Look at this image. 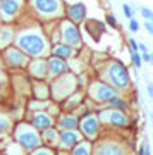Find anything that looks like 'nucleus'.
Masks as SVG:
<instances>
[{
    "label": "nucleus",
    "mask_w": 153,
    "mask_h": 155,
    "mask_svg": "<svg viewBox=\"0 0 153 155\" xmlns=\"http://www.w3.org/2000/svg\"><path fill=\"white\" fill-rule=\"evenodd\" d=\"M17 31H16V41L14 45L26 54L29 59L36 57H48L50 55V43L48 35L45 31L43 24L38 22L36 19L29 22H16Z\"/></svg>",
    "instance_id": "nucleus-1"
},
{
    "label": "nucleus",
    "mask_w": 153,
    "mask_h": 155,
    "mask_svg": "<svg viewBox=\"0 0 153 155\" xmlns=\"http://www.w3.org/2000/svg\"><path fill=\"white\" fill-rule=\"evenodd\" d=\"M98 71H100V79L112 84L119 93H127L132 88V79L131 74H129V69L119 59L105 61L103 66H100Z\"/></svg>",
    "instance_id": "nucleus-2"
},
{
    "label": "nucleus",
    "mask_w": 153,
    "mask_h": 155,
    "mask_svg": "<svg viewBox=\"0 0 153 155\" xmlns=\"http://www.w3.org/2000/svg\"><path fill=\"white\" fill-rule=\"evenodd\" d=\"M28 11L33 19L41 24L60 21L66 17V4L64 0H26Z\"/></svg>",
    "instance_id": "nucleus-3"
},
{
    "label": "nucleus",
    "mask_w": 153,
    "mask_h": 155,
    "mask_svg": "<svg viewBox=\"0 0 153 155\" xmlns=\"http://www.w3.org/2000/svg\"><path fill=\"white\" fill-rule=\"evenodd\" d=\"M11 134H12V140L21 148L26 150L28 153L43 145V141H41V133L34 126H31L28 121H22V119L14 124V129H12Z\"/></svg>",
    "instance_id": "nucleus-4"
},
{
    "label": "nucleus",
    "mask_w": 153,
    "mask_h": 155,
    "mask_svg": "<svg viewBox=\"0 0 153 155\" xmlns=\"http://www.w3.org/2000/svg\"><path fill=\"white\" fill-rule=\"evenodd\" d=\"M77 90L76 83V74L74 72H67L64 76H59L55 79H50V100L62 104L64 100L69 97L71 93H74Z\"/></svg>",
    "instance_id": "nucleus-5"
},
{
    "label": "nucleus",
    "mask_w": 153,
    "mask_h": 155,
    "mask_svg": "<svg viewBox=\"0 0 153 155\" xmlns=\"http://www.w3.org/2000/svg\"><path fill=\"white\" fill-rule=\"evenodd\" d=\"M84 93L90 98V102H93L95 105H107L114 97L119 95V91L103 79H91L88 83Z\"/></svg>",
    "instance_id": "nucleus-6"
},
{
    "label": "nucleus",
    "mask_w": 153,
    "mask_h": 155,
    "mask_svg": "<svg viewBox=\"0 0 153 155\" xmlns=\"http://www.w3.org/2000/svg\"><path fill=\"white\" fill-rule=\"evenodd\" d=\"M0 57H2V61H4V66H5L7 71H26L28 64H29V57L22 52L19 47L16 45H12L9 48L2 50L0 52Z\"/></svg>",
    "instance_id": "nucleus-7"
},
{
    "label": "nucleus",
    "mask_w": 153,
    "mask_h": 155,
    "mask_svg": "<svg viewBox=\"0 0 153 155\" xmlns=\"http://www.w3.org/2000/svg\"><path fill=\"white\" fill-rule=\"evenodd\" d=\"M59 35H60V41L62 43L71 45L72 48H76L77 52L83 48V33L81 28L71 22L69 19H60L59 21Z\"/></svg>",
    "instance_id": "nucleus-8"
},
{
    "label": "nucleus",
    "mask_w": 153,
    "mask_h": 155,
    "mask_svg": "<svg viewBox=\"0 0 153 155\" xmlns=\"http://www.w3.org/2000/svg\"><path fill=\"white\" fill-rule=\"evenodd\" d=\"M79 133L83 134V138L88 141H96L102 133V121L98 117V112H86L84 116L79 119Z\"/></svg>",
    "instance_id": "nucleus-9"
},
{
    "label": "nucleus",
    "mask_w": 153,
    "mask_h": 155,
    "mask_svg": "<svg viewBox=\"0 0 153 155\" xmlns=\"http://www.w3.org/2000/svg\"><path fill=\"white\" fill-rule=\"evenodd\" d=\"M98 117L102 121V126L107 127H115V129H127L131 121H129V114L122 110H117V109H102L98 110Z\"/></svg>",
    "instance_id": "nucleus-10"
},
{
    "label": "nucleus",
    "mask_w": 153,
    "mask_h": 155,
    "mask_svg": "<svg viewBox=\"0 0 153 155\" xmlns=\"http://www.w3.org/2000/svg\"><path fill=\"white\" fill-rule=\"evenodd\" d=\"M93 155H127V145L120 140L105 136L93 141Z\"/></svg>",
    "instance_id": "nucleus-11"
},
{
    "label": "nucleus",
    "mask_w": 153,
    "mask_h": 155,
    "mask_svg": "<svg viewBox=\"0 0 153 155\" xmlns=\"http://www.w3.org/2000/svg\"><path fill=\"white\" fill-rule=\"evenodd\" d=\"M26 11V0H0V12L2 22H14L16 24Z\"/></svg>",
    "instance_id": "nucleus-12"
},
{
    "label": "nucleus",
    "mask_w": 153,
    "mask_h": 155,
    "mask_svg": "<svg viewBox=\"0 0 153 155\" xmlns=\"http://www.w3.org/2000/svg\"><path fill=\"white\" fill-rule=\"evenodd\" d=\"M26 74L31 78V79H36V81L48 79V64H47V57L31 59L29 64H28V67H26Z\"/></svg>",
    "instance_id": "nucleus-13"
},
{
    "label": "nucleus",
    "mask_w": 153,
    "mask_h": 155,
    "mask_svg": "<svg viewBox=\"0 0 153 155\" xmlns=\"http://www.w3.org/2000/svg\"><path fill=\"white\" fill-rule=\"evenodd\" d=\"M31 126H34L38 129L40 133L48 129V127L55 126V117L50 114L48 110H34V112H29L28 114V119H26Z\"/></svg>",
    "instance_id": "nucleus-14"
},
{
    "label": "nucleus",
    "mask_w": 153,
    "mask_h": 155,
    "mask_svg": "<svg viewBox=\"0 0 153 155\" xmlns=\"http://www.w3.org/2000/svg\"><path fill=\"white\" fill-rule=\"evenodd\" d=\"M83 134L79 133V129H64L60 131L59 134V150H64V152H71L77 143L83 141Z\"/></svg>",
    "instance_id": "nucleus-15"
},
{
    "label": "nucleus",
    "mask_w": 153,
    "mask_h": 155,
    "mask_svg": "<svg viewBox=\"0 0 153 155\" xmlns=\"http://www.w3.org/2000/svg\"><path fill=\"white\" fill-rule=\"evenodd\" d=\"M66 19H69L71 22L81 26L83 22L88 19V7L84 2H74L66 5Z\"/></svg>",
    "instance_id": "nucleus-16"
},
{
    "label": "nucleus",
    "mask_w": 153,
    "mask_h": 155,
    "mask_svg": "<svg viewBox=\"0 0 153 155\" xmlns=\"http://www.w3.org/2000/svg\"><path fill=\"white\" fill-rule=\"evenodd\" d=\"M47 64H48V81L50 79H55V78H59V76H64V74H67V72L71 71L69 61L55 57V55L47 57Z\"/></svg>",
    "instance_id": "nucleus-17"
},
{
    "label": "nucleus",
    "mask_w": 153,
    "mask_h": 155,
    "mask_svg": "<svg viewBox=\"0 0 153 155\" xmlns=\"http://www.w3.org/2000/svg\"><path fill=\"white\" fill-rule=\"evenodd\" d=\"M12 81V88H14V93L21 95V97H29L31 95V78L28 76L26 72L17 71L16 76L11 78Z\"/></svg>",
    "instance_id": "nucleus-18"
},
{
    "label": "nucleus",
    "mask_w": 153,
    "mask_h": 155,
    "mask_svg": "<svg viewBox=\"0 0 153 155\" xmlns=\"http://www.w3.org/2000/svg\"><path fill=\"white\" fill-rule=\"evenodd\" d=\"M16 31H17V26L14 22H2L0 24V52L14 45Z\"/></svg>",
    "instance_id": "nucleus-19"
},
{
    "label": "nucleus",
    "mask_w": 153,
    "mask_h": 155,
    "mask_svg": "<svg viewBox=\"0 0 153 155\" xmlns=\"http://www.w3.org/2000/svg\"><path fill=\"white\" fill-rule=\"evenodd\" d=\"M79 119L76 112H60L59 117L55 119V126L59 127L60 131L64 129H79Z\"/></svg>",
    "instance_id": "nucleus-20"
},
{
    "label": "nucleus",
    "mask_w": 153,
    "mask_h": 155,
    "mask_svg": "<svg viewBox=\"0 0 153 155\" xmlns=\"http://www.w3.org/2000/svg\"><path fill=\"white\" fill-rule=\"evenodd\" d=\"M84 98H86L84 90H76L74 93H71L62 104H60V107H62L64 112H76L77 109L84 104Z\"/></svg>",
    "instance_id": "nucleus-21"
},
{
    "label": "nucleus",
    "mask_w": 153,
    "mask_h": 155,
    "mask_svg": "<svg viewBox=\"0 0 153 155\" xmlns=\"http://www.w3.org/2000/svg\"><path fill=\"white\" fill-rule=\"evenodd\" d=\"M81 26H84V31H86L95 41H100L102 36L107 33V28H105V22L98 21V19H86Z\"/></svg>",
    "instance_id": "nucleus-22"
},
{
    "label": "nucleus",
    "mask_w": 153,
    "mask_h": 155,
    "mask_svg": "<svg viewBox=\"0 0 153 155\" xmlns=\"http://www.w3.org/2000/svg\"><path fill=\"white\" fill-rule=\"evenodd\" d=\"M50 55L60 57V59H66V61H71L77 55V50L72 48L71 45L62 43V41H57V43H52L50 47Z\"/></svg>",
    "instance_id": "nucleus-23"
},
{
    "label": "nucleus",
    "mask_w": 153,
    "mask_h": 155,
    "mask_svg": "<svg viewBox=\"0 0 153 155\" xmlns=\"http://www.w3.org/2000/svg\"><path fill=\"white\" fill-rule=\"evenodd\" d=\"M31 97L38 100H50V81L43 79V81H31Z\"/></svg>",
    "instance_id": "nucleus-24"
},
{
    "label": "nucleus",
    "mask_w": 153,
    "mask_h": 155,
    "mask_svg": "<svg viewBox=\"0 0 153 155\" xmlns=\"http://www.w3.org/2000/svg\"><path fill=\"white\" fill-rule=\"evenodd\" d=\"M59 134H60V129L57 126H52V127H48V129L41 131V141H43V145H47V147L57 148V147H59Z\"/></svg>",
    "instance_id": "nucleus-25"
},
{
    "label": "nucleus",
    "mask_w": 153,
    "mask_h": 155,
    "mask_svg": "<svg viewBox=\"0 0 153 155\" xmlns=\"http://www.w3.org/2000/svg\"><path fill=\"white\" fill-rule=\"evenodd\" d=\"M14 117L9 112L0 109V136H9L14 129Z\"/></svg>",
    "instance_id": "nucleus-26"
},
{
    "label": "nucleus",
    "mask_w": 153,
    "mask_h": 155,
    "mask_svg": "<svg viewBox=\"0 0 153 155\" xmlns=\"http://www.w3.org/2000/svg\"><path fill=\"white\" fill-rule=\"evenodd\" d=\"M107 107H110V109H117V110H122V112H127V114H129V110H131V104H129V100H127L126 97H120V93L110 100L109 104H107Z\"/></svg>",
    "instance_id": "nucleus-27"
},
{
    "label": "nucleus",
    "mask_w": 153,
    "mask_h": 155,
    "mask_svg": "<svg viewBox=\"0 0 153 155\" xmlns=\"http://www.w3.org/2000/svg\"><path fill=\"white\" fill-rule=\"evenodd\" d=\"M71 155H93V143L88 140H83L81 143H77L71 150Z\"/></svg>",
    "instance_id": "nucleus-28"
},
{
    "label": "nucleus",
    "mask_w": 153,
    "mask_h": 155,
    "mask_svg": "<svg viewBox=\"0 0 153 155\" xmlns=\"http://www.w3.org/2000/svg\"><path fill=\"white\" fill-rule=\"evenodd\" d=\"M29 155H57V150L47 145H41L38 148H34L33 152H29Z\"/></svg>",
    "instance_id": "nucleus-29"
},
{
    "label": "nucleus",
    "mask_w": 153,
    "mask_h": 155,
    "mask_svg": "<svg viewBox=\"0 0 153 155\" xmlns=\"http://www.w3.org/2000/svg\"><path fill=\"white\" fill-rule=\"evenodd\" d=\"M5 74H7V72H5ZM5 74H2V76H0V104H2V100L5 98V93L9 91V88H11V86H9V79H7Z\"/></svg>",
    "instance_id": "nucleus-30"
},
{
    "label": "nucleus",
    "mask_w": 153,
    "mask_h": 155,
    "mask_svg": "<svg viewBox=\"0 0 153 155\" xmlns=\"http://www.w3.org/2000/svg\"><path fill=\"white\" fill-rule=\"evenodd\" d=\"M76 83H77V90H86L88 86V78L84 72H79V74H76Z\"/></svg>",
    "instance_id": "nucleus-31"
},
{
    "label": "nucleus",
    "mask_w": 153,
    "mask_h": 155,
    "mask_svg": "<svg viewBox=\"0 0 153 155\" xmlns=\"http://www.w3.org/2000/svg\"><path fill=\"white\" fill-rule=\"evenodd\" d=\"M131 62H132V66L136 67V69H141V66H143L141 54H139V52H131Z\"/></svg>",
    "instance_id": "nucleus-32"
},
{
    "label": "nucleus",
    "mask_w": 153,
    "mask_h": 155,
    "mask_svg": "<svg viewBox=\"0 0 153 155\" xmlns=\"http://www.w3.org/2000/svg\"><path fill=\"white\" fill-rule=\"evenodd\" d=\"M105 24L107 26H110V28H119V22H117V17H115V14H107L105 16Z\"/></svg>",
    "instance_id": "nucleus-33"
},
{
    "label": "nucleus",
    "mask_w": 153,
    "mask_h": 155,
    "mask_svg": "<svg viewBox=\"0 0 153 155\" xmlns=\"http://www.w3.org/2000/svg\"><path fill=\"white\" fill-rule=\"evenodd\" d=\"M139 28H141L139 21H138V19H134V17H131V19H129V24H127V29H129L131 33H138V31H139Z\"/></svg>",
    "instance_id": "nucleus-34"
},
{
    "label": "nucleus",
    "mask_w": 153,
    "mask_h": 155,
    "mask_svg": "<svg viewBox=\"0 0 153 155\" xmlns=\"http://www.w3.org/2000/svg\"><path fill=\"white\" fill-rule=\"evenodd\" d=\"M139 14H141L143 19H146V21H151L153 19V11L151 9H148V7H139Z\"/></svg>",
    "instance_id": "nucleus-35"
},
{
    "label": "nucleus",
    "mask_w": 153,
    "mask_h": 155,
    "mask_svg": "<svg viewBox=\"0 0 153 155\" xmlns=\"http://www.w3.org/2000/svg\"><path fill=\"white\" fill-rule=\"evenodd\" d=\"M122 12H124L126 19H131V17H134V11H132L131 4H122Z\"/></svg>",
    "instance_id": "nucleus-36"
},
{
    "label": "nucleus",
    "mask_w": 153,
    "mask_h": 155,
    "mask_svg": "<svg viewBox=\"0 0 153 155\" xmlns=\"http://www.w3.org/2000/svg\"><path fill=\"white\" fill-rule=\"evenodd\" d=\"M127 45H129L131 52H138V41H136L134 38H129V40H127Z\"/></svg>",
    "instance_id": "nucleus-37"
},
{
    "label": "nucleus",
    "mask_w": 153,
    "mask_h": 155,
    "mask_svg": "<svg viewBox=\"0 0 153 155\" xmlns=\"http://www.w3.org/2000/svg\"><path fill=\"white\" fill-rule=\"evenodd\" d=\"M141 59H143V64H145V62H146V64H150V62H151V52H143Z\"/></svg>",
    "instance_id": "nucleus-38"
},
{
    "label": "nucleus",
    "mask_w": 153,
    "mask_h": 155,
    "mask_svg": "<svg viewBox=\"0 0 153 155\" xmlns=\"http://www.w3.org/2000/svg\"><path fill=\"white\" fill-rule=\"evenodd\" d=\"M143 28H145V29L148 31V35H151V36H153V24H151V21H145Z\"/></svg>",
    "instance_id": "nucleus-39"
},
{
    "label": "nucleus",
    "mask_w": 153,
    "mask_h": 155,
    "mask_svg": "<svg viewBox=\"0 0 153 155\" xmlns=\"http://www.w3.org/2000/svg\"><path fill=\"white\" fill-rule=\"evenodd\" d=\"M146 93H148V97H150V100H153V83L151 81L146 83Z\"/></svg>",
    "instance_id": "nucleus-40"
},
{
    "label": "nucleus",
    "mask_w": 153,
    "mask_h": 155,
    "mask_svg": "<svg viewBox=\"0 0 153 155\" xmlns=\"http://www.w3.org/2000/svg\"><path fill=\"white\" fill-rule=\"evenodd\" d=\"M138 52H148V47H146V43H143V41H139V43H138Z\"/></svg>",
    "instance_id": "nucleus-41"
},
{
    "label": "nucleus",
    "mask_w": 153,
    "mask_h": 155,
    "mask_svg": "<svg viewBox=\"0 0 153 155\" xmlns=\"http://www.w3.org/2000/svg\"><path fill=\"white\" fill-rule=\"evenodd\" d=\"M7 72V69H5V66H4V61H2V57H0V76L2 74H5Z\"/></svg>",
    "instance_id": "nucleus-42"
},
{
    "label": "nucleus",
    "mask_w": 153,
    "mask_h": 155,
    "mask_svg": "<svg viewBox=\"0 0 153 155\" xmlns=\"http://www.w3.org/2000/svg\"><path fill=\"white\" fill-rule=\"evenodd\" d=\"M143 155H151V152H150V147H148V143H145V152H143Z\"/></svg>",
    "instance_id": "nucleus-43"
},
{
    "label": "nucleus",
    "mask_w": 153,
    "mask_h": 155,
    "mask_svg": "<svg viewBox=\"0 0 153 155\" xmlns=\"http://www.w3.org/2000/svg\"><path fill=\"white\" fill-rule=\"evenodd\" d=\"M0 24H2V12H0Z\"/></svg>",
    "instance_id": "nucleus-44"
},
{
    "label": "nucleus",
    "mask_w": 153,
    "mask_h": 155,
    "mask_svg": "<svg viewBox=\"0 0 153 155\" xmlns=\"http://www.w3.org/2000/svg\"><path fill=\"white\" fill-rule=\"evenodd\" d=\"M150 64H151V66H153V54H151V62H150Z\"/></svg>",
    "instance_id": "nucleus-45"
},
{
    "label": "nucleus",
    "mask_w": 153,
    "mask_h": 155,
    "mask_svg": "<svg viewBox=\"0 0 153 155\" xmlns=\"http://www.w3.org/2000/svg\"><path fill=\"white\" fill-rule=\"evenodd\" d=\"M150 117H151V121H153V112H151V114H150Z\"/></svg>",
    "instance_id": "nucleus-46"
},
{
    "label": "nucleus",
    "mask_w": 153,
    "mask_h": 155,
    "mask_svg": "<svg viewBox=\"0 0 153 155\" xmlns=\"http://www.w3.org/2000/svg\"><path fill=\"white\" fill-rule=\"evenodd\" d=\"M0 155H9V153H0Z\"/></svg>",
    "instance_id": "nucleus-47"
},
{
    "label": "nucleus",
    "mask_w": 153,
    "mask_h": 155,
    "mask_svg": "<svg viewBox=\"0 0 153 155\" xmlns=\"http://www.w3.org/2000/svg\"><path fill=\"white\" fill-rule=\"evenodd\" d=\"M151 24H153V19H151Z\"/></svg>",
    "instance_id": "nucleus-48"
}]
</instances>
